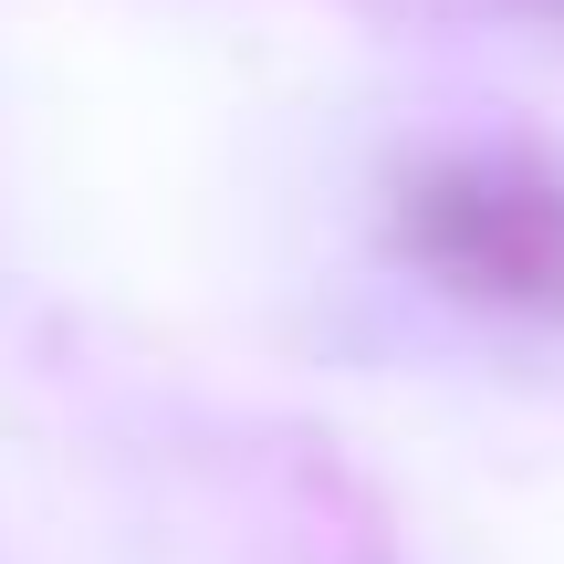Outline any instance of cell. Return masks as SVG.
<instances>
[{
    "label": "cell",
    "mask_w": 564,
    "mask_h": 564,
    "mask_svg": "<svg viewBox=\"0 0 564 564\" xmlns=\"http://www.w3.org/2000/svg\"><path fill=\"white\" fill-rule=\"evenodd\" d=\"M419 251L440 272L481 282V293L512 303H564V199L554 178H523V167H460L419 199Z\"/></svg>",
    "instance_id": "obj_1"
}]
</instances>
